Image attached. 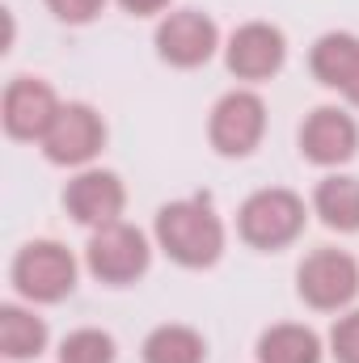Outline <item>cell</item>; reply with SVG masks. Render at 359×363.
Here are the masks:
<instances>
[{
  "mask_svg": "<svg viewBox=\"0 0 359 363\" xmlns=\"http://www.w3.org/2000/svg\"><path fill=\"white\" fill-rule=\"evenodd\" d=\"M313 216L338 233V237H355L359 233V178L347 169H330L326 178L313 186V199H309Z\"/></svg>",
  "mask_w": 359,
  "mask_h": 363,
  "instance_id": "14",
  "label": "cell"
},
{
  "mask_svg": "<svg viewBox=\"0 0 359 363\" xmlns=\"http://www.w3.org/2000/svg\"><path fill=\"white\" fill-rule=\"evenodd\" d=\"M51 347V325L47 317L34 313L26 300H4L0 304V359L4 363H34Z\"/></svg>",
  "mask_w": 359,
  "mask_h": 363,
  "instance_id": "13",
  "label": "cell"
},
{
  "mask_svg": "<svg viewBox=\"0 0 359 363\" xmlns=\"http://www.w3.org/2000/svg\"><path fill=\"white\" fill-rule=\"evenodd\" d=\"M43 4L60 26H93L110 0H43Z\"/></svg>",
  "mask_w": 359,
  "mask_h": 363,
  "instance_id": "20",
  "label": "cell"
},
{
  "mask_svg": "<svg viewBox=\"0 0 359 363\" xmlns=\"http://www.w3.org/2000/svg\"><path fill=\"white\" fill-rule=\"evenodd\" d=\"M153 47L165 68L194 72V68H207L224 51V34H220L216 17L203 9H170L153 30Z\"/></svg>",
  "mask_w": 359,
  "mask_h": 363,
  "instance_id": "7",
  "label": "cell"
},
{
  "mask_svg": "<svg viewBox=\"0 0 359 363\" xmlns=\"http://www.w3.org/2000/svg\"><path fill=\"white\" fill-rule=\"evenodd\" d=\"M355 60H359V34H351V30H326L309 47V72H313V81L321 89L330 93L343 89V81L351 77Z\"/></svg>",
  "mask_w": 359,
  "mask_h": 363,
  "instance_id": "17",
  "label": "cell"
},
{
  "mask_svg": "<svg viewBox=\"0 0 359 363\" xmlns=\"http://www.w3.org/2000/svg\"><path fill=\"white\" fill-rule=\"evenodd\" d=\"M140 363H207V338L186 321H161L144 334Z\"/></svg>",
  "mask_w": 359,
  "mask_h": 363,
  "instance_id": "16",
  "label": "cell"
},
{
  "mask_svg": "<svg viewBox=\"0 0 359 363\" xmlns=\"http://www.w3.org/2000/svg\"><path fill=\"white\" fill-rule=\"evenodd\" d=\"M296 296L313 313H347L359 300V262L338 245H317L296 262Z\"/></svg>",
  "mask_w": 359,
  "mask_h": 363,
  "instance_id": "6",
  "label": "cell"
},
{
  "mask_svg": "<svg viewBox=\"0 0 359 363\" xmlns=\"http://www.w3.org/2000/svg\"><path fill=\"white\" fill-rule=\"evenodd\" d=\"M127 17H165L174 9V0H114Z\"/></svg>",
  "mask_w": 359,
  "mask_h": 363,
  "instance_id": "21",
  "label": "cell"
},
{
  "mask_svg": "<svg viewBox=\"0 0 359 363\" xmlns=\"http://www.w3.org/2000/svg\"><path fill=\"white\" fill-rule=\"evenodd\" d=\"M60 363H118V342L110 330H97V325H81V330H68L60 338Z\"/></svg>",
  "mask_w": 359,
  "mask_h": 363,
  "instance_id": "18",
  "label": "cell"
},
{
  "mask_svg": "<svg viewBox=\"0 0 359 363\" xmlns=\"http://www.w3.org/2000/svg\"><path fill=\"white\" fill-rule=\"evenodd\" d=\"M106 144H110V123L101 118V110L89 101H64L55 127L47 131V140L38 148H43L47 165H55V169H89L106 152Z\"/></svg>",
  "mask_w": 359,
  "mask_h": 363,
  "instance_id": "9",
  "label": "cell"
},
{
  "mask_svg": "<svg viewBox=\"0 0 359 363\" xmlns=\"http://www.w3.org/2000/svg\"><path fill=\"white\" fill-rule=\"evenodd\" d=\"M153 254H157V241L144 228L118 220V224H106V228L89 233L85 271H89L93 283H101L110 291H123V287H136L153 271Z\"/></svg>",
  "mask_w": 359,
  "mask_h": 363,
  "instance_id": "4",
  "label": "cell"
},
{
  "mask_svg": "<svg viewBox=\"0 0 359 363\" xmlns=\"http://www.w3.org/2000/svg\"><path fill=\"white\" fill-rule=\"evenodd\" d=\"M60 203H64V211H68L72 224L97 233V228L123 220V211H127V182L118 178L114 169L89 165V169H77L68 178Z\"/></svg>",
  "mask_w": 359,
  "mask_h": 363,
  "instance_id": "12",
  "label": "cell"
},
{
  "mask_svg": "<svg viewBox=\"0 0 359 363\" xmlns=\"http://www.w3.org/2000/svg\"><path fill=\"white\" fill-rule=\"evenodd\" d=\"M153 241L182 271H211L228 250V224L207 194H190L157 207Z\"/></svg>",
  "mask_w": 359,
  "mask_h": 363,
  "instance_id": "1",
  "label": "cell"
},
{
  "mask_svg": "<svg viewBox=\"0 0 359 363\" xmlns=\"http://www.w3.org/2000/svg\"><path fill=\"white\" fill-rule=\"evenodd\" d=\"M64 101L51 81L43 77H30V72H17L4 81L0 93V127L13 144H43L47 131L55 127Z\"/></svg>",
  "mask_w": 359,
  "mask_h": 363,
  "instance_id": "8",
  "label": "cell"
},
{
  "mask_svg": "<svg viewBox=\"0 0 359 363\" xmlns=\"http://www.w3.org/2000/svg\"><path fill=\"white\" fill-rule=\"evenodd\" d=\"M270 127V110L263 101V93L250 85L220 93L216 106L207 110V144L216 157L224 161H245L263 148Z\"/></svg>",
  "mask_w": 359,
  "mask_h": 363,
  "instance_id": "5",
  "label": "cell"
},
{
  "mask_svg": "<svg viewBox=\"0 0 359 363\" xmlns=\"http://www.w3.org/2000/svg\"><path fill=\"white\" fill-rule=\"evenodd\" d=\"M9 283H13V291L26 300V304H64L72 291H77V283H81V262H77V254L64 245V241H55V237H34V241H26L17 254H13V262H9Z\"/></svg>",
  "mask_w": 359,
  "mask_h": 363,
  "instance_id": "3",
  "label": "cell"
},
{
  "mask_svg": "<svg viewBox=\"0 0 359 363\" xmlns=\"http://www.w3.org/2000/svg\"><path fill=\"white\" fill-rule=\"evenodd\" d=\"M326 355V338L304 321H275L254 342L258 363H321Z\"/></svg>",
  "mask_w": 359,
  "mask_h": 363,
  "instance_id": "15",
  "label": "cell"
},
{
  "mask_svg": "<svg viewBox=\"0 0 359 363\" xmlns=\"http://www.w3.org/2000/svg\"><path fill=\"white\" fill-rule=\"evenodd\" d=\"M338 97L351 106V110H359V60H355V68H351V77L343 81V89H338Z\"/></svg>",
  "mask_w": 359,
  "mask_h": 363,
  "instance_id": "22",
  "label": "cell"
},
{
  "mask_svg": "<svg viewBox=\"0 0 359 363\" xmlns=\"http://www.w3.org/2000/svg\"><path fill=\"white\" fill-rule=\"evenodd\" d=\"M326 351L334 363H359V304L334 317V325L326 334Z\"/></svg>",
  "mask_w": 359,
  "mask_h": 363,
  "instance_id": "19",
  "label": "cell"
},
{
  "mask_svg": "<svg viewBox=\"0 0 359 363\" xmlns=\"http://www.w3.org/2000/svg\"><path fill=\"white\" fill-rule=\"evenodd\" d=\"M296 148L317 169H347L359 157V123L351 106H313L296 127Z\"/></svg>",
  "mask_w": 359,
  "mask_h": 363,
  "instance_id": "11",
  "label": "cell"
},
{
  "mask_svg": "<svg viewBox=\"0 0 359 363\" xmlns=\"http://www.w3.org/2000/svg\"><path fill=\"white\" fill-rule=\"evenodd\" d=\"M224 68L241 85H267L287 68V34L275 21H241L224 38Z\"/></svg>",
  "mask_w": 359,
  "mask_h": 363,
  "instance_id": "10",
  "label": "cell"
},
{
  "mask_svg": "<svg viewBox=\"0 0 359 363\" xmlns=\"http://www.w3.org/2000/svg\"><path fill=\"white\" fill-rule=\"evenodd\" d=\"M309 216H313V207L292 186H263V190L241 199V207H237V237L254 254H283V250H292L304 237Z\"/></svg>",
  "mask_w": 359,
  "mask_h": 363,
  "instance_id": "2",
  "label": "cell"
}]
</instances>
